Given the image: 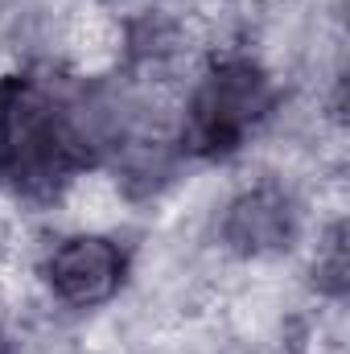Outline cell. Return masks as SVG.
I'll return each instance as SVG.
<instances>
[{"label":"cell","instance_id":"3","mask_svg":"<svg viewBox=\"0 0 350 354\" xmlns=\"http://www.w3.org/2000/svg\"><path fill=\"white\" fill-rule=\"evenodd\" d=\"M42 284L66 309L107 305L128 276V256L107 231H71L42 256Z\"/></svg>","mask_w":350,"mask_h":354},{"label":"cell","instance_id":"2","mask_svg":"<svg viewBox=\"0 0 350 354\" xmlns=\"http://www.w3.org/2000/svg\"><path fill=\"white\" fill-rule=\"evenodd\" d=\"M272 103V75L260 58H219L198 75L185 99V140L198 153H231L268 120Z\"/></svg>","mask_w":350,"mask_h":354},{"label":"cell","instance_id":"4","mask_svg":"<svg viewBox=\"0 0 350 354\" xmlns=\"http://www.w3.org/2000/svg\"><path fill=\"white\" fill-rule=\"evenodd\" d=\"M301 235V210L297 198L280 181H256L243 185L223 202L219 214V243L227 256L243 264H264L284 256Z\"/></svg>","mask_w":350,"mask_h":354},{"label":"cell","instance_id":"1","mask_svg":"<svg viewBox=\"0 0 350 354\" xmlns=\"http://www.w3.org/2000/svg\"><path fill=\"white\" fill-rule=\"evenodd\" d=\"M71 103L29 75L0 83V181L29 198H58L83 165Z\"/></svg>","mask_w":350,"mask_h":354}]
</instances>
